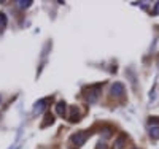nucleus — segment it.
Returning <instances> with one entry per match:
<instances>
[{
  "label": "nucleus",
  "mask_w": 159,
  "mask_h": 149,
  "mask_svg": "<svg viewBox=\"0 0 159 149\" xmlns=\"http://www.w3.org/2000/svg\"><path fill=\"white\" fill-rule=\"evenodd\" d=\"M99 87H100V86L89 87V90H88V95H86V100H88L89 103H92V102H95V100H97V97H99Z\"/></svg>",
  "instance_id": "1"
},
{
  "label": "nucleus",
  "mask_w": 159,
  "mask_h": 149,
  "mask_svg": "<svg viewBox=\"0 0 159 149\" xmlns=\"http://www.w3.org/2000/svg\"><path fill=\"white\" fill-rule=\"evenodd\" d=\"M86 138H88V133L86 132H78L77 135H73V137H72V143L77 144V146H81L86 141Z\"/></svg>",
  "instance_id": "2"
},
{
  "label": "nucleus",
  "mask_w": 159,
  "mask_h": 149,
  "mask_svg": "<svg viewBox=\"0 0 159 149\" xmlns=\"http://www.w3.org/2000/svg\"><path fill=\"white\" fill-rule=\"evenodd\" d=\"M126 143H127V137H126V133H121L119 137L115 140L113 147H115V149H123L124 146H126Z\"/></svg>",
  "instance_id": "3"
},
{
  "label": "nucleus",
  "mask_w": 159,
  "mask_h": 149,
  "mask_svg": "<svg viewBox=\"0 0 159 149\" xmlns=\"http://www.w3.org/2000/svg\"><path fill=\"white\" fill-rule=\"evenodd\" d=\"M112 94L115 97H121L124 94V86H123L121 83H115L113 86H112Z\"/></svg>",
  "instance_id": "4"
},
{
  "label": "nucleus",
  "mask_w": 159,
  "mask_h": 149,
  "mask_svg": "<svg viewBox=\"0 0 159 149\" xmlns=\"http://www.w3.org/2000/svg\"><path fill=\"white\" fill-rule=\"evenodd\" d=\"M154 122H153V125H150V135H151V138L153 140H157L159 138V124L156 122L157 119H153Z\"/></svg>",
  "instance_id": "5"
},
{
  "label": "nucleus",
  "mask_w": 159,
  "mask_h": 149,
  "mask_svg": "<svg viewBox=\"0 0 159 149\" xmlns=\"http://www.w3.org/2000/svg\"><path fill=\"white\" fill-rule=\"evenodd\" d=\"M65 108H67L65 102H59V103L56 105V113H57L59 116H64V114H65Z\"/></svg>",
  "instance_id": "6"
},
{
  "label": "nucleus",
  "mask_w": 159,
  "mask_h": 149,
  "mask_svg": "<svg viewBox=\"0 0 159 149\" xmlns=\"http://www.w3.org/2000/svg\"><path fill=\"white\" fill-rule=\"evenodd\" d=\"M78 120V110L77 106H72L70 108V122H77Z\"/></svg>",
  "instance_id": "7"
},
{
  "label": "nucleus",
  "mask_w": 159,
  "mask_h": 149,
  "mask_svg": "<svg viewBox=\"0 0 159 149\" xmlns=\"http://www.w3.org/2000/svg\"><path fill=\"white\" fill-rule=\"evenodd\" d=\"M54 122V117H53V114H50V113H48V114L45 116V122L41 124V127H46V125H50V124H53Z\"/></svg>",
  "instance_id": "8"
},
{
  "label": "nucleus",
  "mask_w": 159,
  "mask_h": 149,
  "mask_svg": "<svg viewBox=\"0 0 159 149\" xmlns=\"http://www.w3.org/2000/svg\"><path fill=\"white\" fill-rule=\"evenodd\" d=\"M16 3L19 5V8H27L32 2H30V0H27V2H16Z\"/></svg>",
  "instance_id": "9"
},
{
  "label": "nucleus",
  "mask_w": 159,
  "mask_h": 149,
  "mask_svg": "<svg viewBox=\"0 0 159 149\" xmlns=\"http://www.w3.org/2000/svg\"><path fill=\"white\" fill-rule=\"evenodd\" d=\"M102 133H103V137H105V138H110V137H112V129H103Z\"/></svg>",
  "instance_id": "10"
},
{
  "label": "nucleus",
  "mask_w": 159,
  "mask_h": 149,
  "mask_svg": "<svg viewBox=\"0 0 159 149\" xmlns=\"http://www.w3.org/2000/svg\"><path fill=\"white\" fill-rule=\"evenodd\" d=\"M45 103H46L45 100H41L40 103H37V110H35V111H43V110H45V108H43V106H45Z\"/></svg>",
  "instance_id": "11"
},
{
  "label": "nucleus",
  "mask_w": 159,
  "mask_h": 149,
  "mask_svg": "<svg viewBox=\"0 0 159 149\" xmlns=\"http://www.w3.org/2000/svg\"><path fill=\"white\" fill-rule=\"evenodd\" d=\"M5 24H6V16L3 15V13H0V25L3 27Z\"/></svg>",
  "instance_id": "12"
},
{
  "label": "nucleus",
  "mask_w": 159,
  "mask_h": 149,
  "mask_svg": "<svg viewBox=\"0 0 159 149\" xmlns=\"http://www.w3.org/2000/svg\"><path fill=\"white\" fill-rule=\"evenodd\" d=\"M97 149H107V144H105V143H102V141H100V143L97 144Z\"/></svg>",
  "instance_id": "13"
},
{
  "label": "nucleus",
  "mask_w": 159,
  "mask_h": 149,
  "mask_svg": "<svg viewBox=\"0 0 159 149\" xmlns=\"http://www.w3.org/2000/svg\"><path fill=\"white\" fill-rule=\"evenodd\" d=\"M134 149H137V147H134Z\"/></svg>",
  "instance_id": "14"
}]
</instances>
